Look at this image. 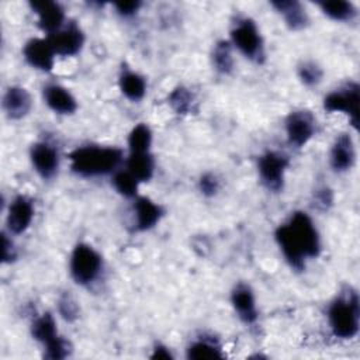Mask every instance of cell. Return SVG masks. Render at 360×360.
<instances>
[{"label":"cell","instance_id":"1","mask_svg":"<svg viewBox=\"0 0 360 360\" xmlns=\"http://www.w3.org/2000/svg\"><path fill=\"white\" fill-rule=\"evenodd\" d=\"M274 240L287 264L302 271L307 262L321 253V235L314 219L304 211H294L274 231Z\"/></svg>","mask_w":360,"mask_h":360},{"label":"cell","instance_id":"2","mask_svg":"<svg viewBox=\"0 0 360 360\" xmlns=\"http://www.w3.org/2000/svg\"><path fill=\"white\" fill-rule=\"evenodd\" d=\"M72 173L79 177L91 179L112 174L124 160V152L117 146L82 145L68 155Z\"/></svg>","mask_w":360,"mask_h":360},{"label":"cell","instance_id":"3","mask_svg":"<svg viewBox=\"0 0 360 360\" xmlns=\"http://www.w3.org/2000/svg\"><path fill=\"white\" fill-rule=\"evenodd\" d=\"M326 316L335 338L342 340L356 338L360 326V300L357 291L352 285L342 290L330 301Z\"/></svg>","mask_w":360,"mask_h":360},{"label":"cell","instance_id":"4","mask_svg":"<svg viewBox=\"0 0 360 360\" xmlns=\"http://www.w3.org/2000/svg\"><path fill=\"white\" fill-rule=\"evenodd\" d=\"M229 42L248 60L262 65L266 60V48L256 21L250 17H236L229 31Z\"/></svg>","mask_w":360,"mask_h":360},{"label":"cell","instance_id":"5","mask_svg":"<svg viewBox=\"0 0 360 360\" xmlns=\"http://www.w3.org/2000/svg\"><path fill=\"white\" fill-rule=\"evenodd\" d=\"M103 256L89 243H77L69 257V274L82 287H89L98 280L103 271Z\"/></svg>","mask_w":360,"mask_h":360},{"label":"cell","instance_id":"6","mask_svg":"<svg viewBox=\"0 0 360 360\" xmlns=\"http://www.w3.org/2000/svg\"><path fill=\"white\" fill-rule=\"evenodd\" d=\"M359 104H360V86L357 82H347L342 87L329 91L322 101L326 112H343L349 118V124L354 131L359 129Z\"/></svg>","mask_w":360,"mask_h":360},{"label":"cell","instance_id":"7","mask_svg":"<svg viewBox=\"0 0 360 360\" xmlns=\"http://www.w3.org/2000/svg\"><path fill=\"white\" fill-rule=\"evenodd\" d=\"M290 158L278 150H266L257 158V176L260 184L270 193H280L285 184V172Z\"/></svg>","mask_w":360,"mask_h":360},{"label":"cell","instance_id":"8","mask_svg":"<svg viewBox=\"0 0 360 360\" xmlns=\"http://www.w3.org/2000/svg\"><path fill=\"white\" fill-rule=\"evenodd\" d=\"M287 142L294 149L304 148L316 134V118L308 110H294L284 120Z\"/></svg>","mask_w":360,"mask_h":360},{"label":"cell","instance_id":"9","mask_svg":"<svg viewBox=\"0 0 360 360\" xmlns=\"http://www.w3.org/2000/svg\"><path fill=\"white\" fill-rule=\"evenodd\" d=\"M30 162L35 173L42 180L53 179L60 166L59 152L55 145L46 141H38L30 148Z\"/></svg>","mask_w":360,"mask_h":360},{"label":"cell","instance_id":"10","mask_svg":"<svg viewBox=\"0 0 360 360\" xmlns=\"http://www.w3.org/2000/svg\"><path fill=\"white\" fill-rule=\"evenodd\" d=\"M22 58L28 66L42 73H49L53 70L56 53L46 37L44 38H30L22 45Z\"/></svg>","mask_w":360,"mask_h":360},{"label":"cell","instance_id":"11","mask_svg":"<svg viewBox=\"0 0 360 360\" xmlns=\"http://www.w3.org/2000/svg\"><path fill=\"white\" fill-rule=\"evenodd\" d=\"M34 215H35L34 201L25 194L15 195L10 201L6 212L7 232L11 235L24 233L31 226Z\"/></svg>","mask_w":360,"mask_h":360},{"label":"cell","instance_id":"12","mask_svg":"<svg viewBox=\"0 0 360 360\" xmlns=\"http://www.w3.org/2000/svg\"><path fill=\"white\" fill-rule=\"evenodd\" d=\"M30 8L37 15V27L46 37L55 34L68 22L65 8L58 1H30Z\"/></svg>","mask_w":360,"mask_h":360},{"label":"cell","instance_id":"13","mask_svg":"<svg viewBox=\"0 0 360 360\" xmlns=\"http://www.w3.org/2000/svg\"><path fill=\"white\" fill-rule=\"evenodd\" d=\"M56 53V56H75L84 45V32L75 21H68L59 31L46 37Z\"/></svg>","mask_w":360,"mask_h":360},{"label":"cell","instance_id":"14","mask_svg":"<svg viewBox=\"0 0 360 360\" xmlns=\"http://www.w3.org/2000/svg\"><path fill=\"white\" fill-rule=\"evenodd\" d=\"M356 163V146L349 132L336 135L329 150V166L335 173H346Z\"/></svg>","mask_w":360,"mask_h":360},{"label":"cell","instance_id":"15","mask_svg":"<svg viewBox=\"0 0 360 360\" xmlns=\"http://www.w3.org/2000/svg\"><path fill=\"white\" fill-rule=\"evenodd\" d=\"M32 97L22 86H8L1 98V108L4 115L11 121L25 118L32 110Z\"/></svg>","mask_w":360,"mask_h":360},{"label":"cell","instance_id":"16","mask_svg":"<svg viewBox=\"0 0 360 360\" xmlns=\"http://www.w3.org/2000/svg\"><path fill=\"white\" fill-rule=\"evenodd\" d=\"M231 305L245 325L256 323L259 318V311L256 305V297L250 285L246 283H238L231 291Z\"/></svg>","mask_w":360,"mask_h":360},{"label":"cell","instance_id":"17","mask_svg":"<svg viewBox=\"0 0 360 360\" xmlns=\"http://www.w3.org/2000/svg\"><path fill=\"white\" fill-rule=\"evenodd\" d=\"M42 100L51 111L59 115H72L79 107L72 91L59 83H46L42 87Z\"/></svg>","mask_w":360,"mask_h":360},{"label":"cell","instance_id":"18","mask_svg":"<svg viewBox=\"0 0 360 360\" xmlns=\"http://www.w3.org/2000/svg\"><path fill=\"white\" fill-rule=\"evenodd\" d=\"M132 208H134V228L138 232H146L153 229L160 222L165 214L160 204L141 194L134 198Z\"/></svg>","mask_w":360,"mask_h":360},{"label":"cell","instance_id":"19","mask_svg":"<svg viewBox=\"0 0 360 360\" xmlns=\"http://www.w3.org/2000/svg\"><path fill=\"white\" fill-rule=\"evenodd\" d=\"M270 6L281 15L285 27L298 32L305 30L309 25V15L305 7L297 0H276L271 1Z\"/></svg>","mask_w":360,"mask_h":360},{"label":"cell","instance_id":"20","mask_svg":"<svg viewBox=\"0 0 360 360\" xmlns=\"http://www.w3.org/2000/svg\"><path fill=\"white\" fill-rule=\"evenodd\" d=\"M118 87L125 98L132 103H138L145 97L148 84L146 79L141 73L129 68H122L118 76Z\"/></svg>","mask_w":360,"mask_h":360},{"label":"cell","instance_id":"21","mask_svg":"<svg viewBox=\"0 0 360 360\" xmlns=\"http://www.w3.org/2000/svg\"><path fill=\"white\" fill-rule=\"evenodd\" d=\"M225 354L221 345L212 336L201 335L191 340L186 349V357L188 360H207V359H222Z\"/></svg>","mask_w":360,"mask_h":360},{"label":"cell","instance_id":"22","mask_svg":"<svg viewBox=\"0 0 360 360\" xmlns=\"http://www.w3.org/2000/svg\"><path fill=\"white\" fill-rule=\"evenodd\" d=\"M30 332L32 339L41 343L42 347L48 346L49 343H52L60 336L58 330L56 319L51 312H44L41 315H37L31 322Z\"/></svg>","mask_w":360,"mask_h":360},{"label":"cell","instance_id":"23","mask_svg":"<svg viewBox=\"0 0 360 360\" xmlns=\"http://www.w3.org/2000/svg\"><path fill=\"white\" fill-rule=\"evenodd\" d=\"M125 169L139 181L146 183L155 174V159L150 152H134L125 158Z\"/></svg>","mask_w":360,"mask_h":360},{"label":"cell","instance_id":"24","mask_svg":"<svg viewBox=\"0 0 360 360\" xmlns=\"http://www.w3.org/2000/svg\"><path fill=\"white\" fill-rule=\"evenodd\" d=\"M211 65L212 69L222 76H229L233 72V46L229 39H219L214 44L211 51Z\"/></svg>","mask_w":360,"mask_h":360},{"label":"cell","instance_id":"25","mask_svg":"<svg viewBox=\"0 0 360 360\" xmlns=\"http://www.w3.org/2000/svg\"><path fill=\"white\" fill-rule=\"evenodd\" d=\"M316 6L332 21L346 22L357 17V7L352 1H319L316 3Z\"/></svg>","mask_w":360,"mask_h":360},{"label":"cell","instance_id":"26","mask_svg":"<svg viewBox=\"0 0 360 360\" xmlns=\"http://www.w3.org/2000/svg\"><path fill=\"white\" fill-rule=\"evenodd\" d=\"M167 103L172 110L180 115H187L197 110V101L194 98V94L190 91V89L184 86L174 87L167 97Z\"/></svg>","mask_w":360,"mask_h":360},{"label":"cell","instance_id":"27","mask_svg":"<svg viewBox=\"0 0 360 360\" xmlns=\"http://www.w3.org/2000/svg\"><path fill=\"white\" fill-rule=\"evenodd\" d=\"M111 186L124 198L134 200L135 197L139 195V186H141V183L125 167L124 169H118V170H115L112 173Z\"/></svg>","mask_w":360,"mask_h":360},{"label":"cell","instance_id":"28","mask_svg":"<svg viewBox=\"0 0 360 360\" xmlns=\"http://www.w3.org/2000/svg\"><path fill=\"white\" fill-rule=\"evenodd\" d=\"M152 141H153V134L150 127L145 122L136 124L128 134V139H127L128 153L150 152Z\"/></svg>","mask_w":360,"mask_h":360},{"label":"cell","instance_id":"29","mask_svg":"<svg viewBox=\"0 0 360 360\" xmlns=\"http://www.w3.org/2000/svg\"><path fill=\"white\" fill-rule=\"evenodd\" d=\"M297 77L305 87H316L323 79V69L315 60H302L297 66Z\"/></svg>","mask_w":360,"mask_h":360},{"label":"cell","instance_id":"30","mask_svg":"<svg viewBox=\"0 0 360 360\" xmlns=\"http://www.w3.org/2000/svg\"><path fill=\"white\" fill-rule=\"evenodd\" d=\"M56 307H58V314L63 321L72 323L79 318V312H80L79 304L69 291L68 292L65 291L59 295Z\"/></svg>","mask_w":360,"mask_h":360},{"label":"cell","instance_id":"31","mask_svg":"<svg viewBox=\"0 0 360 360\" xmlns=\"http://www.w3.org/2000/svg\"><path fill=\"white\" fill-rule=\"evenodd\" d=\"M73 349H72V343L65 339L62 335L53 340L52 343H49L48 346L44 347V357L48 360H63L66 357H69L72 354Z\"/></svg>","mask_w":360,"mask_h":360},{"label":"cell","instance_id":"32","mask_svg":"<svg viewBox=\"0 0 360 360\" xmlns=\"http://www.w3.org/2000/svg\"><path fill=\"white\" fill-rule=\"evenodd\" d=\"M221 188V181L217 174L207 172L198 179V190L204 197H214Z\"/></svg>","mask_w":360,"mask_h":360},{"label":"cell","instance_id":"33","mask_svg":"<svg viewBox=\"0 0 360 360\" xmlns=\"http://www.w3.org/2000/svg\"><path fill=\"white\" fill-rule=\"evenodd\" d=\"M18 250L15 248V243L11 239V233L7 231L1 232V263L3 264H11L17 260Z\"/></svg>","mask_w":360,"mask_h":360},{"label":"cell","instance_id":"34","mask_svg":"<svg viewBox=\"0 0 360 360\" xmlns=\"http://www.w3.org/2000/svg\"><path fill=\"white\" fill-rule=\"evenodd\" d=\"M333 204V191L328 186H321L314 191V205L318 210L326 211Z\"/></svg>","mask_w":360,"mask_h":360},{"label":"cell","instance_id":"35","mask_svg":"<svg viewBox=\"0 0 360 360\" xmlns=\"http://www.w3.org/2000/svg\"><path fill=\"white\" fill-rule=\"evenodd\" d=\"M115 13L122 17V18H131L138 14V11L142 7V3L138 0H131V1H120L112 4Z\"/></svg>","mask_w":360,"mask_h":360},{"label":"cell","instance_id":"36","mask_svg":"<svg viewBox=\"0 0 360 360\" xmlns=\"http://www.w3.org/2000/svg\"><path fill=\"white\" fill-rule=\"evenodd\" d=\"M149 357H150V359H153V360H156V359H162V360H173V359H174V356L172 354L170 349H169L167 346L162 345V343L155 345V347L152 349V353H150V356H149Z\"/></svg>","mask_w":360,"mask_h":360}]
</instances>
